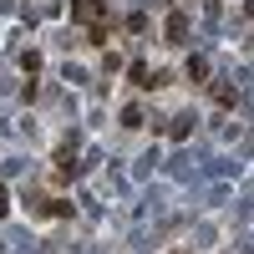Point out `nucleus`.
<instances>
[{
    "instance_id": "f257e3e1",
    "label": "nucleus",
    "mask_w": 254,
    "mask_h": 254,
    "mask_svg": "<svg viewBox=\"0 0 254 254\" xmlns=\"http://www.w3.org/2000/svg\"><path fill=\"white\" fill-rule=\"evenodd\" d=\"M183 31H188V20L183 15H168V41H183Z\"/></svg>"
}]
</instances>
